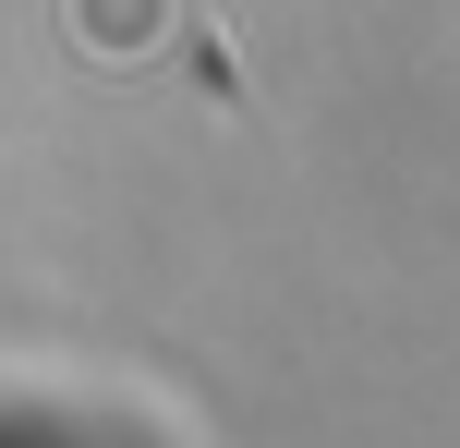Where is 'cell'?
I'll return each mask as SVG.
<instances>
[{"label": "cell", "mask_w": 460, "mask_h": 448, "mask_svg": "<svg viewBox=\"0 0 460 448\" xmlns=\"http://www.w3.org/2000/svg\"><path fill=\"white\" fill-rule=\"evenodd\" d=\"M73 24H85V48H97V61H134V48L170 24V0H73Z\"/></svg>", "instance_id": "6da1fadb"}]
</instances>
